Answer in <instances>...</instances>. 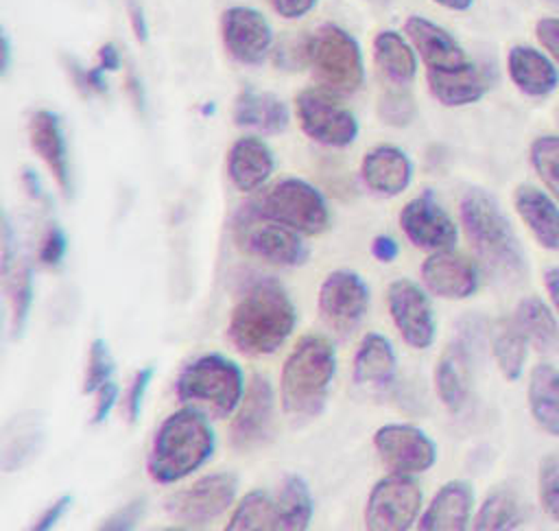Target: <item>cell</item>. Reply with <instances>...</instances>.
Wrapping results in <instances>:
<instances>
[{
    "label": "cell",
    "instance_id": "1",
    "mask_svg": "<svg viewBox=\"0 0 559 531\" xmlns=\"http://www.w3.org/2000/svg\"><path fill=\"white\" fill-rule=\"evenodd\" d=\"M295 323L297 310L288 293L273 280H260L236 302L227 339L245 356H266L290 337Z\"/></svg>",
    "mask_w": 559,
    "mask_h": 531
},
{
    "label": "cell",
    "instance_id": "2",
    "mask_svg": "<svg viewBox=\"0 0 559 531\" xmlns=\"http://www.w3.org/2000/svg\"><path fill=\"white\" fill-rule=\"evenodd\" d=\"M461 221L476 256L493 280L504 284L524 280L526 260L520 240L489 192L467 190L461 199Z\"/></svg>",
    "mask_w": 559,
    "mask_h": 531
},
{
    "label": "cell",
    "instance_id": "3",
    "mask_svg": "<svg viewBox=\"0 0 559 531\" xmlns=\"http://www.w3.org/2000/svg\"><path fill=\"white\" fill-rule=\"evenodd\" d=\"M214 430L201 409L186 404L157 426L146 472L155 483H177L199 470L214 452Z\"/></svg>",
    "mask_w": 559,
    "mask_h": 531
},
{
    "label": "cell",
    "instance_id": "4",
    "mask_svg": "<svg viewBox=\"0 0 559 531\" xmlns=\"http://www.w3.org/2000/svg\"><path fill=\"white\" fill-rule=\"evenodd\" d=\"M336 371V352L328 339L306 334L284 361L280 398L286 415L295 420L317 417L328 400Z\"/></svg>",
    "mask_w": 559,
    "mask_h": 531
},
{
    "label": "cell",
    "instance_id": "5",
    "mask_svg": "<svg viewBox=\"0 0 559 531\" xmlns=\"http://www.w3.org/2000/svg\"><path fill=\"white\" fill-rule=\"evenodd\" d=\"M175 393L181 404L205 409L216 417L236 413L245 396V378L240 367L221 354H203L188 363L177 382Z\"/></svg>",
    "mask_w": 559,
    "mask_h": 531
},
{
    "label": "cell",
    "instance_id": "6",
    "mask_svg": "<svg viewBox=\"0 0 559 531\" xmlns=\"http://www.w3.org/2000/svg\"><path fill=\"white\" fill-rule=\"evenodd\" d=\"M304 59L317 81L332 94H352L360 87L362 52L358 42L334 24L319 26L304 44Z\"/></svg>",
    "mask_w": 559,
    "mask_h": 531
},
{
    "label": "cell",
    "instance_id": "7",
    "mask_svg": "<svg viewBox=\"0 0 559 531\" xmlns=\"http://www.w3.org/2000/svg\"><path fill=\"white\" fill-rule=\"evenodd\" d=\"M253 205L269 219H275L306 236L321 234L330 223L323 194L312 184L297 177L280 179Z\"/></svg>",
    "mask_w": 559,
    "mask_h": 531
},
{
    "label": "cell",
    "instance_id": "8",
    "mask_svg": "<svg viewBox=\"0 0 559 531\" xmlns=\"http://www.w3.org/2000/svg\"><path fill=\"white\" fill-rule=\"evenodd\" d=\"M234 238L245 253L269 264L295 267L306 258L299 232L258 212L253 203L236 216Z\"/></svg>",
    "mask_w": 559,
    "mask_h": 531
},
{
    "label": "cell",
    "instance_id": "9",
    "mask_svg": "<svg viewBox=\"0 0 559 531\" xmlns=\"http://www.w3.org/2000/svg\"><path fill=\"white\" fill-rule=\"evenodd\" d=\"M297 120L308 138L319 144L343 149L358 138L356 116L338 103L330 90H304L295 98Z\"/></svg>",
    "mask_w": 559,
    "mask_h": 531
},
{
    "label": "cell",
    "instance_id": "10",
    "mask_svg": "<svg viewBox=\"0 0 559 531\" xmlns=\"http://www.w3.org/2000/svg\"><path fill=\"white\" fill-rule=\"evenodd\" d=\"M421 509V489L408 474L391 472L380 479L365 505V527L371 531H406Z\"/></svg>",
    "mask_w": 559,
    "mask_h": 531
},
{
    "label": "cell",
    "instance_id": "11",
    "mask_svg": "<svg viewBox=\"0 0 559 531\" xmlns=\"http://www.w3.org/2000/svg\"><path fill=\"white\" fill-rule=\"evenodd\" d=\"M319 315L328 328L338 334H349L358 328L369 308V286L347 269L328 273L319 286Z\"/></svg>",
    "mask_w": 559,
    "mask_h": 531
},
{
    "label": "cell",
    "instance_id": "12",
    "mask_svg": "<svg viewBox=\"0 0 559 531\" xmlns=\"http://www.w3.org/2000/svg\"><path fill=\"white\" fill-rule=\"evenodd\" d=\"M236 489L238 479L231 472H214L194 481L188 489L177 492L168 500L166 511L177 522L199 527L225 514L236 498Z\"/></svg>",
    "mask_w": 559,
    "mask_h": 531
},
{
    "label": "cell",
    "instance_id": "13",
    "mask_svg": "<svg viewBox=\"0 0 559 531\" xmlns=\"http://www.w3.org/2000/svg\"><path fill=\"white\" fill-rule=\"evenodd\" d=\"M386 306L400 337L413 350H426L432 345L437 323L432 306L424 288L413 280H393L386 288Z\"/></svg>",
    "mask_w": 559,
    "mask_h": 531
},
{
    "label": "cell",
    "instance_id": "14",
    "mask_svg": "<svg viewBox=\"0 0 559 531\" xmlns=\"http://www.w3.org/2000/svg\"><path fill=\"white\" fill-rule=\"evenodd\" d=\"M380 461L397 474H421L437 461L435 441L413 424H384L373 435Z\"/></svg>",
    "mask_w": 559,
    "mask_h": 531
},
{
    "label": "cell",
    "instance_id": "15",
    "mask_svg": "<svg viewBox=\"0 0 559 531\" xmlns=\"http://www.w3.org/2000/svg\"><path fill=\"white\" fill-rule=\"evenodd\" d=\"M404 236L419 249L439 251L456 243V225L430 192L411 199L400 212Z\"/></svg>",
    "mask_w": 559,
    "mask_h": 531
},
{
    "label": "cell",
    "instance_id": "16",
    "mask_svg": "<svg viewBox=\"0 0 559 531\" xmlns=\"http://www.w3.org/2000/svg\"><path fill=\"white\" fill-rule=\"evenodd\" d=\"M221 31L227 52L247 66L260 63L273 44L271 24L251 7H229L223 13Z\"/></svg>",
    "mask_w": 559,
    "mask_h": 531
},
{
    "label": "cell",
    "instance_id": "17",
    "mask_svg": "<svg viewBox=\"0 0 559 531\" xmlns=\"http://www.w3.org/2000/svg\"><path fill=\"white\" fill-rule=\"evenodd\" d=\"M2 286L9 304V323H11V337H22L31 304H33V273L28 262L17 253L13 245V229L11 223L4 216L2 223Z\"/></svg>",
    "mask_w": 559,
    "mask_h": 531
},
{
    "label": "cell",
    "instance_id": "18",
    "mask_svg": "<svg viewBox=\"0 0 559 531\" xmlns=\"http://www.w3.org/2000/svg\"><path fill=\"white\" fill-rule=\"evenodd\" d=\"M273 387L266 376H253L231 422V444L238 450L260 446L273 422Z\"/></svg>",
    "mask_w": 559,
    "mask_h": 531
},
{
    "label": "cell",
    "instance_id": "19",
    "mask_svg": "<svg viewBox=\"0 0 559 531\" xmlns=\"http://www.w3.org/2000/svg\"><path fill=\"white\" fill-rule=\"evenodd\" d=\"M421 282L437 297L465 299L478 288V271L465 256L439 249L424 260Z\"/></svg>",
    "mask_w": 559,
    "mask_h": 531
},
{
    "label": "cell",
    "instance_id": "20",
    "mask_svg": "<svg viewBox=\"0 0 559 531\" xmlns=\"http://www.w3.org/2000/svg\"><path fill=\"white\" fill-rule=\"evenodd\" d=\"M404 35L413 44L415 52L421 57L428 70L445 72L456 70L469 63L465 50L459 42L439 24L430 22L424 15H411L404 22Z\"/></svg>",
    "mask_w": 559,
    "mask_h": 531
},
{
    "label": "cell",
    "instance_id": "21",
    "mask_svg": "<svg viewBox=\"0 0 559 531\" xmlns=\"http://www.w3.org/2000/svg\"><path fill=\"white\" fill-rule=\"evenodd\" d=\"M28 142L37 157L46 164L61 192L68 197L72 190V173L68 160V144L57 114L37 109L28 120Z\"/></svg>",
    "mask_w": 559,
    "mask_h": 531
},
{
    "label": "cell",
    "instance_id": "22",
    "mask_svg": "<svg viewBox=\"0 0 559 531\" xmlns=\"http://www.w3.org/2000/svg\"><path fill=\"white\" fill-rule=\"evenodd\" d=\"M360 177L365 186L376 194L397 197L411 186L413 162L402 149L393 144H380L365 153L360 162Z\"/></svg>",
    "mask_w": 559,
    "mask_h": 531
},
{
    "label": "cell",
    "instance_id": "23",
    "mask_svg": "<svg viewBox=\"0 0 559 531\" xmlns=\"http://www.w3.org/2000/svg\"><path fill=\"white\" fill-rule=\"evenodd\" d=\"M275 168L273 151L255 135L238 138L227 153V175L236 190L253 192L266 184Z\"/></svg>",
    "mask_w": 559,
    "mask_h": 531
},
{
    "label": "cell",
    "instance_id": "24",
    "mask_svg": "<svg viewBox=\"0 0 559 531\" xmlns=\"http://www.w3.org/2000/svg\"><path fill=\"white\" fill-rule=\"evenodd\" d=\"M474 507V489L465 481H448L432 496L417 527L424 531H461L467 527Z\"/></svg>",
    "mask_w": 559,
    "mask_h": 531
},
{
    "label": "cell",
    "instance_id": "25",
    "mask_svg": "<svg viewBox=\"0 0 559 531\" xmlns=\"http://www.w3.org/2000/svg\"><path fill=\"white\" fill-rule=\"evenodd\" d=\"M513 203L535 240L544 249L559 251V208L552 199L535 186H520L513 194Z\"/></svg>",
    "mask_w": 559,
    "mask_h": 531
},
{
    "label": "cell",
    "instance_id": "26",
    "mask_svg": "<svg viewBox=\"0 0 559 531\" xmlns=\"http://www.w3.org/2000/svg\"><path fill=\"white\" fill-rule=\"evenodd\" d=\"M288 107L269 92L242 90L234 103V122L262 133H280L288 127Z\"/></svg>",
    "mask_w": 559,
    "mask_h": 531
},
{
    "label": "cell",
    "instance_id": "27",
    "mask_svg": "<svg viewBox=\"0 0 559 531\" xmlns=\"http://www.w3.org/2000/svg\"><path fill=\"white\" fill-rule=\"evenodd\" d=\"M507 70L515 87L528 96H546L559 81L550 59L531 46H513L507 57Z\"/></svg>",
    "mask_w": 559,
    "mask_h": 531
},
{
    "label": "cell",
    "instance_id": "28",
    "mask_svg": "<svg viewBox=\"0 0 559 531\" xmlns=\"http://www.w3.org/2000/svg\"><path fill=\"white\" fill-rule=\"evenodd\" d=\"M426 81H428L430 94L445 107H461V105L476 103L487 92V79L472 61L456 70H445V72L428 70Z\"/></svg>",
    "mask_w": 559,
    "mask_h": 531
},
{
    "label": "cell",
    "instance_id": "29",
    "mask_svg": "<svg viewBox=\"0 0 559 531\" xmlns=\"http://www.w3.org/2000/svg\"><path fill=\"white\" fill-rule=\"evenodd\" d=\"M373 59L378 70L395 85H406L417 74V52L406 35L380 31L373 37Z\"/></svg>",
    "mask_w": 559,
    "mask_h": 531
},
{
    "label": "cell",
    "instance_id": "30",
    "mask_svg": "<svg viewBox=\"0 0 559 531\" xmlns=\"http://www.w3.org/2000/svg\"><path fill=\"white\" fill-rule=\"evenodd\" d=\"M469 389V369H467V352L463 343L450 345L435 367V391L443 406L452 413L461 411L467 400Z\"/></svg>",
    "mask_w": 559,
    "mask_h": 531
},
{
    "label": "cell",
    "instance_id": "31",
    "mask_svg": "<svg viewBox=\"0 0 559 531\" xmlns=\"http://www.w3.org/2000/svg\"><path fill=\"white\" fill-rule=\"evenodd\" d=\"M528 409L546 433L559 437V369L555 365L539 363L531 371Z\"/></svg>",
    "mask_w": 559,
    "mask_h": 531
},
{
    "label": "cell",
    "instance_id": "32",
    "mask_svg": "<svg viewBox=\"0 0 559 531\" xmlns=\"http://www.w3.org/2000/svg\"><path fill=\"white\" fill-rule=\"evenodd\" d=\"M395 350L384 334L367 332L354 354V380L358 385H384L395 374Z\"/></svg>",
    "mask_w": 559,
    "mask_h": 531
},
{
    "label": "cell",
    "instance_id": "33",
    "mask_svg": "<svg viewBox=\"0 0 559 531\" xmlns=\"http://www.w3.org/2000/svg\"><path fill=\"white\" fill-rule=\"evenodd\" d=\"M225 529L229 531H269L282 529V516L275 496L262 489H253L240 498L234 514L229 516Z\"/></svg>",
    "mask_w": 559,
    "mask_h": 531
},
{
    "label": "cell",
    "instance_id": "34",
    "mask_svg": "<svg viewBox=\"0 0 559 531\" xmlns=\"http://www.w3.org/2000/svg\"><path fill=\"white\" fill-rule=\"evenodd\" d=\"M280 516H282V529L286 531H304L308 529L312 514H314V500L310 494L308 483L299 474H288L275 494Z\"/></svg>",
    "mask_w": 559,
    "mask_h": 531
},
{
    "label": "cell",
    "instance_id": "35",
    "mask_svg": "<svg viewBox=\"0 0 559 531\" xmlns=\"http://www.w3.org/2000/svg\"><path fill=\"white\" fill-rule=\"evenodd\" d=\"M513 323L524 332L528 343L539 350H548L559 341V326L539 297H524L515 308Z\"/></svg>",
    "mask_w": 559,
    "mask_h": 531
},
{
    "label": "cell",
    "instance_id": "36",
    "mask_svg": "<svg viewBox=\"0 0 559 531\" xmlns=\"http://www.w3.org/2000/svg\"><path fill=\"white\" fill-rule=\"evenodd\" d=\"M526 345H528V339L513 321L500 323L493 330V337H491L493 358L507 380L520 378L524 361H526Z\"/></svg>",
    "mask_w": 559,
    "mask_h": 531
},
{
    "label": "cell",
    "instance_id": "37",
    "mask_svg": "<svg viewBox=\"0 0 559 531\" xmlns=\"http://www.w3.org/2000/svg\"><path fill=\"white\" fill-rule=\"evenodd\" d=\"M520 522H522V514L515 496L507 489H500L485 498V503L480 505L474 518V529L502 531V529H515Z\"/></svg>",
    "mask_w": 559,
    "mask_h": 531
},
{
    "label": "cell",
    "instance_id": "38",
    "mask_svg": "<svg viewBox=\"0 0 559 531\" xmlns=\"http://www.w3.org/2000/svg\"><path fill=\"white\" fill-rule=\"evenodd\" d=\"M41 444V430L35 422H17L15 433H7L4 450H2V468L4 472H13L31 461Z\"/></svg>",
    "mask_w": 559,
    "mask_h": 531
},
{
    "label": "cell",
    "instance_id": "39",
    "mask_svg": "<svg viewBox=\"0 0 559 531\" xmlns=\"http://www.w3.org/2000/svg\"><path fill=\"white\" fill-rule=\"evenodd\" d=\"M531 164L546 188L559 199V138L542 135L531 144Z\"/></svg>",
    "mask_w": 559,
    "mask_h": 531
},
{
    "label": "cell",
    "instance_id": "40",
    "mask_svg": "<svg viewBox=\"0 0 559 531\" xmlns=\"http://www.w3.org/2000/svg\"><path fill=\"white\" fill-rule=\"evenodd\" d=\"M111 371H114V361L105 339H94L87 352L83 393H96L105 382L111 380Z\"/></svg>",
    "mask_w": 559,
    "mask_h": 531
},
{
    "label": "cell",
    "instance_id": "41",
    "mask_svg": "<svg viewBox=\"0 0 559 531\" xmlns=\"http://www.w3.org/2000/svg\"><path fill=\"white\" fill-rule=\"evenodd\" d=\"M539 500L544 511L559 522V457L548 455L539 463Z\"/></svg>",
    "mask_w": 559,
    "mask_h": 531
},
{
    "label": "cell",
    "instance_id": "42",
    "mask_svg": "<svg viewBox=\"0 0 559 531\" xmlns=\"http://www.w3.org/2000/svg\"><path fill=\"white\" fill-rule=\"evenodd\" d=\"M415 114V105L408 92L404 90H389L378 101V116L391 127H404L411 122Z\"/></svg>",
    "mask_w": 559,
    "mask_h": 531
},
{
    "label": "cell",
    "instance_id": "43",
    "mask_svg": "<svg viewBox=\"0 0 559 531\" xmlns=\"http://www.w3.org/2000/svg\"><path fill=\"white\" fill-rule=\"evenodd\" d=\"M66 249H68V240H66L63 229L59 225H55V223L48 225V229L41 236L39 251H37L39 262L46 264V267H57L63 260Z\"/></svg>",
    "mask_w": 559,
    "mask_h": 531
},
{
    "label": "cell",
    "instance_id": "44",
    "mask_svg": "<svg viewBox=\"0 0 559 531\" xmlns=\"http://www.w3.org/2000/svg\"><path fill=\"white\" fill-rule=\"evenodd\" d=\"M153 374H155L153 367H142V369L135 371V376L129 385V391H127V398H124V413H127V420L131 424L138 422V417H140L142 402H144V396H146V389H148V382H151Z\"/></svg>",
    "mask_w": 559,
    "mask_h": 531
},
{
    "label": "cell",
    "instance_id": "45",
    "mask_svg": "<svg viewBox=\"0 0 559 531\" xmlns=\"http://www.w3.org/2000/svg\"><path fill=\"white\" fill-rule=\"evenodd\" d=\"M144 498H138V500H131L127 505H122L120 509H116L109 518H105L100 522V529H109V531H127V529H133L142 516H144Z\"/></svg>",
    "mask_w": 559,
    "mask_h": 531
},
{
    "label": "cell",
    "instance_id": "46",
    "mask_svg": "<svg viewBox=\"0 0 559 531\" xmlns=\"http://www.w3.org/2000/svg\"><path fill=\"white\" fill-rule=\"evenodd\" d=\"M70 505H72V496H70V494L59 496L55 503H50V505L41 511V516L33 522L31 529H35V531H48V529H52V527L66 516V511L70 509Z\"/></svg>",
    "mask_w": 559,
    "mask_h": 531
},
{
    "label": "cell",
    "instance_id": "47",
    "mask_svg": "<svg viewBox=\"0 0 559 531\" xmlns=\"http://www.w3.org/2000/svg\"><path fill=\"white\" fill-rule=\"evenodd\" d=\"M116 400H118V387L109 380L105 382L98 391H96V406H94V415H92V424H103L111 409L116 406Z\"/></svg>",
    "mask_w": 559,
    "mask_h": 531
},
{
    "label": "cell",
    "instance_id": "48",
    "mask_svg": "<svg viewBox=\"0 0 559 531\" xmlns=\"http://www.w3.org/2000/svg\"><path fill=\"white\" fill-rule=\"evenodd\" d=\"M542 46L559 61V17H542L535 26Z\"/></svg>",
    "mask_w": 559,
    "mask_h": 531
},
{
    "label": "cell",
    "instance_id": "49",
    "mask_svg": "<svg viewBox=\"0 0 559 531\" xmlns=\"http://www.w3.org/2000/svg\"><path fill=\"white\" fill-rule=\"evenodd\" d=\"M74 70V79H76V85L85 92H105L107 90V83H105V70L100 66L92 68V70H83L79 66L72 68Z\"/></svg>",
    "mask_w": 559,
    "mask_h": 531
},
{
    "label": "cell",
    "instance_id": "50",
    "mask_svg": "<svg viewBox=\"0 0 559 531\" xmlns=\"http://www.w3.org/2000/svg\"><path fill=\"white\" fill-rule=\"evenodd\" d=\"M273 11L286 20H297L310 13L317 4V0H269Z\"/></svg>",
    "mask_w": 559,
    "mask_h": 531
},
{
    "label": "cell",
    "instance_id": "51",
    "mask_svg": "<svg viewBox=\"0 0 559 531\" xmlns=\"http://www.w3.org/2000/svg\"><path fill=\"white\" fill-rule=\"evenodd\" d=\"M371 253H373V258L380 260V262H393V260L397 258V253H400V247H397L395 238L380 234V236H376L373 243H371Z\"/></svg>",
    "mask_w": 559,
    "mask_h": 531
},
{
    "label": "cell",
    "instance_id": "52",
    "mask_svg": "<svg viewBox=\"0 0 559 531\" xmlns=\"http://www.w3.org/2000/svg\"><path fill=\"white\" fill-rule=\"evenodd\" d=\"M129 17H131V28H133V33H135V37L140 39V42H146V37H148V26H146V20H144V11H142V7L138 4V2H129Z\"/></svg>",
    "mask_w": 559,
    "mask_h": 531
},
{
    "label": "cell",
    "instance_id": "53",
    "mask_svg": "<svg viewBox=\"0 0 559 531\" xmlns=\"http://www.w3.org/2000/svg\"><path fill=\"white\" fill-rule=\"evenodd\" d=\"M98 66L105 70V72H114L120 68V52L114 44H105L100 46L98 50Z\"/></svg>",
    "mask_w": 559,
    "mask_h": 531
},
{
    "label": "cell",
    "instance_id": "54",
    "mask_svg": "<svg viewBox=\"0 0 559 531\" xmlns=\"http://www.w3.org/2000/svg\"><path fill=\"white\" fill-rule=\"evenodd\" d=\"M544 284H546V291H548L555 308L559 310V267H550L544 271Z\"/></svg>",
    "mask_w": 559,
    "mask_h": 531
},
{
    "label": "cell",
    "instance_id": "55",
    "mask_svg": "<svg viewBox=\"0 0 559 531\" xmlns=\"http://www.w3.org/2000/svg\"><path fill=\"white\" fill-rule=\"evenodd\" d=\"M22 184H24L26 192H28L33 199H41V197H44V190H41L39 177H37L31 168H24V173H22Z\"/></svg>",
    "mask_w": 559,
    "mask_h": 531
},
{
    "label": "cell",
    "instance_id": "56",
    "mask_svg": "<svg viewBox=\"0 0 559 531\" xmlns=\"http://www.w3.org/2000/svg\"><path fill=\"white\" fill-rule=\"evenodd\" d=\"M437 4L445 7V9H452V11H465L472 7L474 0H435Z\"/></svg>",
    "mask_w": 559,
    "mask_h": 531
},
{
    "label": "cell",
    "instance_id": "57",
    "mask_svg": "<svg viewBox=\"0 0 559 531\" xmlns=\"http://www.w3.org/2000/svg\"><path fill=\"white\" fill-rule=\"evenodd\" d=\"M9 59H11L9 39H7V35H2V72H7V70H9Z\"/></svg>",
    "mask_w": 559,
    "mask_h": 531
},
{
    "label": "cell",
    "instance_id": "58",
    "mask_svg": "<svg viewBox=\"0 0 559 531\" xmlns=\"http://www.w3.org/2000/svg\"><path fill=\"white\" fill-rule=\"evenodd\" d=\"M544 2H548V4H555V7H559V0H544Z\"/></svg>",
    "mask_w": 559,
    "mask_h": 531
},
{
    "label": "cell",
    "instance_id": "59",
    "mask_svg": "<svg viewBox=\"0 0 559 531\" xmlns=\"http://www.w3.org/2000/svg\"><path fill=\"white\" fill-rule=\"evenodd\" d=\"M371 2H386V0H371Z\"/></svg>",
    "mask_w": 559,
    "mask_h": 531
}]
</instances>
